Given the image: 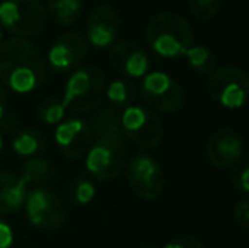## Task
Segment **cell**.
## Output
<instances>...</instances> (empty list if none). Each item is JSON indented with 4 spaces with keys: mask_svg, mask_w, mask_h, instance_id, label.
Wrapping results in <instances>:
<instances>
[{
    "mask_svg": "<svg viewBox=\"0 0 249 248\" xmlns=\"http://www.w3.org/2000/svg\"><path fill=\"white\" fill-rule=\"evenodd\" d=\"M105 75L92 65L78 66L70 72L63 90V104L73 113H89L102 106L105 99Z\"/></svg>",
    "mask_w": 249,
    "mask_h": 248,
    "instance_id": "obj_3",
    "label": "cell"
},
{
    "mask_svg": "<svg viewBox=\"0 0 249 248\" xmlns=\"http://www.w3.org/2000/svg\"><path fill=\"white\" fill-rule=\"evenodd\" d=\"M89 43L80 33H65L48 51V63L56 73H70L87 58Z\"/></svg>",
    "mask_w": 249,
    "mask_h": 248,
    "instance_id": "obj_11",
    "label": "cell"
},
{
    "mask_svg": "<svg viewBox=\"0 0 249 248\" xmlns=\"http://www.w3.org/2000/svg\"><path fill=\"white\" fill-rule=\"evenodd\" d=\"M46 12L54 22L61 26L75 24L83 12L82 0H46Z\"/></svg>",
    "mask_w": 249,
    "mask_h": 248,
    "instance_id": "obj_19",
    "label": "cell"
},
{
    "mask_svg": "<svg viewBox=\"0 0 249 248\" xmlns=\"http://www.w3.org/2000/svg\"><path fill=\"white\" fill-rule=\"evenodd\" d=\"M127 184L142 201H154L164 187V173L154 156L146 152L136 153L127 163Z\"/></svg>",
    "mask_w": 249,
    "mask_h": 248,
    "instance_id": "obj_9",
    "label": "cell"
},
{
    "mask_svg": "<svg viewBox=\"0 0 249 248\" xmlns=\"http://www.w3.org/2000/svg\"><path fill=\"white\" fill-rule=\"evenodd\" d=\"M17 128H19V117L16 116V114L12 113H7L2 116V119H0V129H2L3 133H14L17 131Z\"/></svg>",
    "mask_w": 249,
    "mask_h": 248,
    "instance_id": "obj_29",
    "label": "cell"
},
{
    "mask_svg": "<svg viewBox=\"0 0 249 248\" xmlns=\"http://www.w3.org/2000/svg\"><path fill=\"white\" fill-rule=\"evenodd\" d=\"M207 90L222 107L237 109L249 99V75L239 66H219L209 73Z\"/></svg>",
    "mask_w": 249,
    "mask_h": 248,
    "instance_id": "obj_6",
    "label": "cell"
},
{
    "mask_svg": "<svg viewBox=\"0 0 249 248\" xmlns=\"http://www.w3.org/2000/svg\"><path fill=\"white\" fill-rule=\"evenodd\" d=\"M139 94L146 107L158 113H178L185 106L183 87L173 76L163 72L146 73Z\"/></svg>",
    "mask_w": 249,
    "mask_h": 248,
    "instance_id": "obj_7",
    "label": "cell"
},
{
    "mask_svg": "<svg viewBox=\"0 0 249 248\" xmlns=\"http://www.w3.org/2000/svg\"><path fill=\"white\" fill-rule=\"evenodd\" d=\"M105 97L108 99L112 107L119 111H124L131 106H136L138 100V90H136L134 83L127 78H119L108 83L105 89Z\"/></svg>",
    "mask_w": 249,
    "mask_h": 248,
    "instance_id": "obj_20",
    "label": "cell"
},
{
    "mask_svg": "<svg viewBox=\"0 0 249 248\" xmlns=\"http://www.w3.org/2000/svg\"><path fill=\"white\" fill-rule=\"evenodd\" d=\"M51 172L53 170L48 160L33 156V158H27V162L20 167L19 177L26 182V186H36V184L46 182L51 177Z\"/></svg>",
    "mask_w": 249,
    "mask_h": 248,
    "instance_id": "obj_21",
    "label": "cell"
},
{
    "mask_svg": "<svg viewBox=\"0 0 249 248\" xmlns=\"http://www.w3.org/2000/svg\"><path fill=\"white\" fill-rule=\"evenodd\" d=\"M185 58L188 61V66L197 73H210L215 66V57L207 46H194L192 44L185 51Z\"/></svg>",
    "mask_w": 249,
    "mask_h": 248,
    "instance_id": "obj_22",
    "label": "cell"
},
{
    "mask_svg": "<svg viewBox=\"0 0 249 248\" xmlns=\"http://www.w3.org/2000/svg\"><path fill=\"white\" fill-rule=\"evenodd\" d=\"M146 39L156 55L177 58L194 44V31L183 16L164 10L151 17L146 27Z\"/></svg>",
    "mask_w": 249,
    "mask_h": 248,
    "instance_id": "obj_2",
    "label": "cell"
},
{
    "mask_svg": "<svg viewBox=\"0 0 249 248\" xmlns=\"http://www.w3.org/2000/svg\"><path fill=\"white\" fill-rule=\"evenodd\" d=\"M127 162V145L124 136L95 138L85 155L87 172L97 180H112L124 170Z\"/></svg>",
    "mask_w": 249,
    "mask_h": 248,
    "instance_id": "obj_5",
    "label": "cell"
},
{
    "mask_svg": "<svg viewBox=\"0 0 249 248\" xmlns=\"http://www.w3.org/2000/svg\"><path fill=\"white\" fill-rule=\"evenodd\" d=\"M48 12L41 0H2L0 24L16 38H31L46 27Z\"/></svg>",
    "mask_w": 249,
    "mask_h": 248,
    "instance_id": "obj_4",
    "label": "cell"
},
{
    "mask_svg": "<svg viewBox=\"0 0 249 248\" xmlns=\"http://www.w3.org/2000/svg\"><path fill=\"white\" fill-rule=\"evenodd\" d=\"M121 17L112 5H100L87 20V43L95 48H110L119 36Z\"/></svg>",
    "mask_w": 249,
    "mask_h": 248,
    "instance_id": "obj_15",
    "label": "cell"
},
{
    "mask_svg": "<svg viewBox=\"0 0 249 248\" xmlns=\"http://www.w3.org/2000/svg\"><path fill=\"white\" fill-rule=\"evenodd\" d=\"M54 139L59 152L66 158L80 160L87 155L93 136L87 121H83L82 117H70L56 126Z\"/></svg>",
    "mask_w": 249,
    "mask_h": 248,
    "instance_id": "obj_12",
    "label": "cell"
},
{
    "mask_svg": "<svg viewBox=\"0 0 249 248\" xmlns=\"http://www.w3.org/2000/svg\"><path fill=\"white\" fill-rule=\"evenodd\" d=\"M5 107H7V92H5V87L0 83V119L5 114Z\"/></svg>",
    "mask_w": 249,
    "mask_h": 248,
    "instance_id": "obj_31",
    "label": "cell"
},
{
    "mask_svg": "<svg viewBox=\"0 0 249 248\" xmlns=\"http://www.w3.org/2000/svg\"><path fill=\"white\" fill-rule=\"evenodd\" d=\"M163 248H205L203 243L195 236H180L171 242H168Z\"/></svg>",
    "mask_w": 249,
    "mask_h": 248,
    "instance_id": "obj_28",
    "label": "cell"
},
{
    "mask_svg": "<svg viewBox=\"0 0 249 248\" xmlns=\"http://www.w3.org/2000/svg\"><path fill=\"white\" fill-rule=\"evenodd\" d=\"M122 136L141 148H156L163 141V124L149 107L131 106L121 114Z\"/></svg>",
    "mask_w": 249,
    "mask_h": 248,
    "instance_id": "obj_8",
    "label": "cell"
},
{
    "mask_svg": "<svg viewBox=\"0 0 249 248\" xmlns=\"http://www.w3.org/2000/svg\"><path fill=\"white\" fill-rule=\"evenodd\" d=\"M14 243V231L5 221L0 219V248H10Z\"/></svg>",
    "mask_w": 249,
    "mask_h": 248,
    "instance_id": "obj_30",
    "label": "cell"
},
{
    "mask_svg": "<svg viewBox=\"0 0 249 248\" xmlns=\"http://www.w3.org/2000/svg\"><path fill=\"white\" fill-rule=\"evenodd\" d=\"M121 114L122 111L115 109L112 106L100 107L92 116V119L89 121L93 139L102 138V136H122Z\"/></svg>",
    "mask_w": 249,
    "mask_h": 248,
    "instance_id": "obj_18",
    "label": "cell"
},
{
    "mask_svg": "<svg viewBox=\"0 0 249 248\" xmlns=\"http://www.w3.org/2000/svg\"><path fill=\"white\" fill-rule=\"evenodd\" d=\"M231 182H232L236 191L243 192V194H249V155L241 156L232 165Z\"/></svg>",
    "mask_w": 249,
    "mask_h": 248,
    "instance_id": "obj_24",
    "label": "cell"
},
{
    "mask_svg": "<svg viewBox=\"0 0 249 248\" xmlns=\"http://www.w3.org/2000/svg\"><path fill=\"white\" fill-rule=\"evenodd\" d=\"M2 38H3V33H2V27H0V44H2Z\"/></svg>",
    "mask_w": 249,
    "mask_h": 248,
    "instance_id": "obj_33",
    "label": "cell"
},
{
    "mask_svg": "<svg viewBox=\"0 0 249 248\" xmlns=\"http://www.w3.org/2000/svg\"><path fill=\"white\" fill-rule=\"evenodd\" d=\"M46 80V63L34 44L12 38L0 44V83L17 94L39 89Z\"/></svg>",
    "mask_w": 249,
    "mask_h": 248,
    "instance_id": "obj_1",
    "label": "cell"
},
{
    "mask_svg": "<svg viewBox=\"0 0 249 248\" xmlns=\"http://www.w3.org/2000/svg\"><path fill=\"white\" fill-rule=\"evenodd\" d=\"M2 150H3V138H2V134H0V153H2Z\"/></svg>",
    "mask_w": 249,
    "mask_h": 248,
    "instance_id": "obj_32",
    "label": "cell"
},
{
    "mask_svg": "<svg viewBox=\"0 0 249 248\" xmlns=\"http://www.w3.org/2000/svg\"><path fill=\"white\" fill-rule=\"evenodd\" d=\"M234 221L239 228H249V199L239 201L234 208Z\"/></svg>",
    "mask_w": 249,
    "mask_h": 248,
    "instance_id": "obj_27",
    "label": "cell"
},
{
    "mask_svg": "<svg viewBox=\"0 0 249 248\" xmlns=\"http://www.w3.org/2000/svg\"><path fill=\"white\" fill-rule=\"evenodd\" d=\"M70 191H71L73 202L80 206L89 204V202H92L93 197H95V186H93V182H90V180H87V179L75 180V182L71 184V187H70Z\"/></svg>",
    "mask_w": 249,
    "mask_h": 248,
    "instance_id": "obj_25",
    "label": "cell"
},
{
    "mask_svg": "<svg viewBox=\"0 0 249 248\" xmlns=\"http://www.w3.org/2000/svg\"><path fill=\"white\" fill-rule=\"evenodd\" d=\"M27 186L12 172H0V216H9L24 208Z\"/></svg>",
    "mask_w": 249,
    "mask_h": 248,
    "instance_id": "obj_16",
    "label": "cell"
},
{
    "mask_svg": "<svg viewBox=\"0 0 249 248\" xmlns=\"http://www.w3.org/2000/svg\"><path fill=\"white\" fill-rule=\"evenodd\" d=\"M192 14L202 20H209L217 16L220 9V0H188Z\"/></svg>",
    "mask_w": 249,
    "mask_h": 248,
    "instance_id": "obj_26",
    "label": "cell"
},
{
    "mask_svg": "<svg viewBox=\"0 0 249 248\" xmlns=\"http://www.w3.org/2000/svg\"><path fill=\"white\" fill-rule=\"evenodd\" d=\"M24 209H26L27 221L36 228L46 229V231L61 228L66 218L61 199L46 187H34L33 191L27 192Z\"/></svg>",
    "mask_w": 249,
    "mask_h": 248,
    "instance_id": "obj_10",
    "label": "cell"
},
{
    "mask_svg": "<svg viewBox=\"0 0 249 248\" xmlns=\"http://www.w3.org/2000/svg\"><path fill=\"white\" fill-rule=\"evenodd\" d=\"M108 63L121 75L127 78H141L149 70V57L138 43L131 39L117 41L108 51Z\"/></svg>",
    "mask_w": 249,
    "mask_h": 248,
    "instance_id": "obj_14",
    "label": "cell"
},
{
    "mask_svg": "<svg viewBox=\"0 0 249 248\" xmlns=\"http://www.w3.org/2000/svg\"><path fill=\"white\" fill-rule=\"evenodd\" d=\"M0 2H2V0H0Z\"/></svg>",
    "mask_w": 249,
    "mask_h": 248,
    "instance_id": "obj_34",
    "label": "cell"
},
{
    "mask_svg": "<svg viewBox=\"0 0 249 248\" xmlns=\"http://www.w3.org/2000/svg\"><path fill=\"white\" fill-rule=\"evenodd\" d=\"M244 141L239 131L220 128L212 133L207 141V158L215 169H229L243 156Z\"/></svg>",
    "mask_w": 249,
    "mask_h": 248,
    "instance_id": "obj_13",
    "label": "cell"
},
{
    "mask_svg": "<svg viewBox=\"0 0 249 248\" xmlns=\"http://www.w3.org/2000/svg\"><path fill=\"white\" fill-rule=\"evenodd\" d=\"M65 114H66V107L63 104V100L56 99V97H50L37 109V119L44 124L58 126L65 119Z\"/></svg>",
    "mask_w": 249,
    "mask_h": 248,
    "instance_id": "obj_23",
    "label": "cell"
},
{
    "mask_svg": "<svg viewBox=\"0 0 249 248\" xmlns=\"http://www.w3.org/2000/svg\"><path fill=\"white\" fill-rule=\"evenodd\" d=\"M14 153H17L19 156H26V158H33L37 156L39 153L44 152L46 148V136L34 128H24L16 131V134L12 136L10 141Z\"/></svg>",
    "mask_w": 249,
    "mask_h": 248,
    "instance_id": "obj_17",
    "label": "cell"
}]
</instances>
